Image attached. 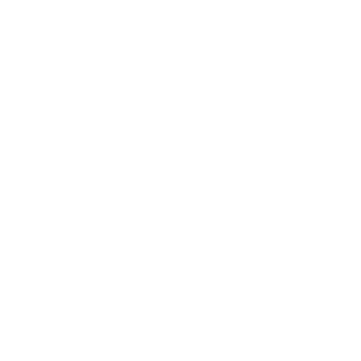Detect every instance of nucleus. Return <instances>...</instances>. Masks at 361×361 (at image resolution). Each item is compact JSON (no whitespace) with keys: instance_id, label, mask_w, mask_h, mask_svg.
<instances>
[]
</instances>
